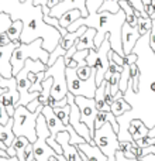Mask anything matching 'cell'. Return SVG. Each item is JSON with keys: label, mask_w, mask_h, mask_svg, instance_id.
<instances>
[{"label": "cell", "mask_w": 155, "mask_h": 161, "mask_svg": "<svg viewBox=\"0 0 155 161\" xmlns=\"http://www.w3.org/2000/svg\"><path fill=\"white\" fill-rule=\"evenodd\" d=\"M148 137H155V126L154 127H150L148 129V134H147Z\"/></svg>", "instance_id": "49"}, {"label": "cell", "mask_w": 155, "mask_h": 161, "mask_svg": "<svg viewBox=\"0 0 155 161\" xmlns=\"http://www.w3.org/2000/svg\"><path fill=\"white\" fill-rule=\"evenodd\" d=\"M10 38L6 33H0V47H4V45H8L10 44Z\"/></svg>", "instance_id": "44"}, {"label": "cell", "mask_w": 155, "mask_h": 161, "mask_svg": "<svg viewBox=\"0 0 155 161\" xmlns=\"http://www.w3.org/2000/svg\"><path fill=\"white\" fill-rule=\"evenodd\" d=\"M88 51L89 50H82V51H76L75 54L72 55V59L73 61H76L78 67H83V65H86V55H88Z\"/></svg>", "instance_id": "36"}, {"label": "cell", "mask_w": 155, "mask_h": 161, "mask_svg": "<svg viewBox=\"0 0 155 161\" xmlns=\"http://www.w3.org/2000/svg\"><path fill=\"white\" fill-rule=\"evenodd\" d=\"M130 67H123V71H121V75H120V85H119V89L120 92L124 93L127 91V86H128V82H130Z\"/></svg>", "instance_id": "33"}, {"label": "cell", "mask_w": 155, "mask_h": 161, "mask_svg": "<svg viewBox=\"0 0 155 161\" xmlns=\"http://www.w3.org/2000/svg\"><path fill=\"white\" fill-rule=\"evenodd\" d=\"M69 10H79L82 13V17H88V8H86V0H62L56 6H54L50 11L51 17L59 19L62 14H65Z\"/></svg>", "instance_id": "14"}, {"label": "cell", "mask_w": 155, "mask_h": 161, "mask_svg": "<svg viewBox=\"0 0 155 161\" xmlns=\"http://www.w3.org/2000/svg\"><path fill=\"white\" fill-rule=\"evenodd\" d=\"M35 131H37V140L35 143H33V151L37 161H48L51 156H55V151L48 146L47 139L51 136V131L47 126L45 117L42 113L38 114L35 123Z\"/></svg>", "instance_id": "9"}, {"label": "cell", "mask_w": 155, "mask_h": 161, "mask_svg": "<svg viewBox=\"0 0 155 161\" xmlns=\"http://www.w3.org/2000/svg\"><path fill=\"white\" fill-rule=\"evenodd\" d=\"M109 114L110 112H97L96 119H94V130L100 129L106 122H109Z\"/></svg>", "instance_id": "35"}, {"label": "cell", "mask_w": 155, "mask_h": 161, "mask_svg": "<svg viewBox=\"0 0 155 161\" xmlns=\"http://www.w3.org/2000/svg\"><path fill=\"white\" fill-rule=\"evenodd\" d=\"M6 153H7V156H8V157H17V153H16V150H14L13 147H7Z\"/></svg>", "instance_id": "46"}, {"label": "cell", "mask_w": 155, "mask_h": 161, "mask_svg": "<svg viewBox=\"0 0 155 161\" xmlns=\"http://www.w3.org/2000/svg\"><path fill=\"white\" fill-rule=\"evenodd\" d=\"M76 148L80 151L83 161H107V157L102 153L97 146H92L89 143H82L78 144Z\"/></svg>", "instance_id": "19"}, {"label": "cell", "mask_w": 155, "mask_h": 161, "mask_svg": "<svg viewBox=\"0 0 155 161\" xmlns=\"http://www.w3.org/2000/svg\"><path fill=\"white\" fill-rule=\"evenodd\" d=\"M117 161H142V160H136V158H123V160H117Z\"/></svg>", "instance_id": "51"}, {"label": "cell", "mask_w": 155, "mask_h": 161, "mask_svg": "<svg viewBox=\"0 0 155 161\" xmlns=\"http://www.w3.org/2000/svg\"><path fill=\"white\" fill-rule=\"evenodd\" d=\"M21 31H23V23L20 20H16V21H11L10 27L7 28L6 34L8 36L11 42H16L20 41V36H21Z\"/></svg>", "instance_id": "28"}, {"label": "cell", "mask_w": 155, "mask_h": 161, "mask_svg": "<svg viewBox=\"0 0 155 161\" xmlns=\"http://www.w3.org/2000/svg\"><path fill=\"white\" fill-rule=\"evenodd\" d=\"M94 144L102 150V153L107 157V161H116V151L119 150V137L113 130L110 122H106L100 129H96L93 134Z\"/></svg>", "instance_id": "8"}, {"label": "cell", "mask_w": 155, "mask_h": 161, "mask_svg": "<svg viewBox=\"0 0 155 161\" xmlns=\"http://www.w3.org/2000/svg\"><path fill=\"white\" fill-rule=\"evenodd\" d=\"M20 44V41L10 42L8 45L0 47V75L3 78L8 79L13 76V67H11V55L16 47Z\"/></svg>", "instance_id": "15"}, {"label": "cell", "mask_w": 155, "mask_h": 161, "mask_svg": "<svg viewBox=\"0 0 155 161\" xmlns=\"http://www.w3.org/2000/svg\"><path fill=\"white\" fill-rule=\"evenodd\" d=\"M0 161H19L17 157H0Z\"/></svg>", "instance_id": "48"}, {"label": "cell", "mask_w": 155, "mask_h": 161, "mask_svg": "<svg viewBox=\"0 0 155 161\" xmlns=\"http://www.w3.org/2000/svg\"><path fill=\"white\" fill-rule=\"evenodd\" d=\"M102 3H103V0H86L88 13H96V11H99Z\"/></svg>", "instance_id": "37"}, {"label": "cell", "mask_w": 155, "mask_h": 161, "mask_svg": "<svg viewBox=\"0 0 155 161\" xmlns=\"http://www.w3.org/2000/svg\"><path fill=\"white\" fill-rule=\"evenodd\" d=\"M137 54V62L140 69V80L137 92L130 88L124 92V99L131 106V110L116 117L119 123V142H134L128 133L130 122L140 119L148 129L155 126V54L150 47V34L141 36L133 50Z\"/></svg>", "instance_id": "1"}, {"label": "cell", "mask_w": 155, "mask_h": 161, "mask_svg": "<svg viewBox=\"0 0 155 161\" xmlns=\"http://www.w3.org/2000/svg\"><path fill=\"white\" fill-rule=\"evenodd\" d=\"M152 28V19L150 16L147 17H138V23H137V30H138L140 36H148Z\"/></svg>", "instance_id": "29"}, {"label": "cell", "mask_w": 155, "mask_h": 161, "mask_svg": "<svg viewBox=\"0 0 155 161\" xmlns=\"http://www.w3.org/2000/svg\"><path fill=\"white\" fill-rule=\"evenodd\" d=\"M128 3H130V4L133 6L136 10H138L141 14H142V13H147V11H145V8H144V6H142V2H141V0H128Z\"/></svg>", "instance_id": "41"}, {"label": "cell", "mask_w": 155, "mask_h": 161, "mask_svg": "<svg viewBox=\"0 0 155 161\" xmlns=\"http://www.w3.org/2000/svg\"><path fill=\"white\" fill-rule=\"evenodd\" d=\"M55 114L58 116V119L64 123L65 126L69 125V114H71V106L67 105V106H62V108H52Z\"/></svg>", "instance_id": "30"}, {"label": "cell", "mask_w": 155, "mask_h": 161, "mask_svg": "<svg viewBox=\"0 0 155 161\" xmlns=\"http://www.w3.org/2000/svg\"><path fill=\"white\" fill-rule=\"evenodd\" d=\"M86 28L88 27L82 25V27H79L76 31H73V33H67L65 36H62L61 41H59V44L56 45V48L52 51V53H50V59H48L47 67H51L59 57H64L65 54H67V51L69 50V48H72L73 45H75V42L82 37V34L86 31Z\"/></svg>", "instance_id": "11"}, {"label": "cell", "mask_w": 155, "mask_h": 161, "mask_svg": "<svg viewBox=\"0 0 155 161\" xmlns=\"http://www.w3.org/2000/svg\"><path fill=\"white\" fill-rule=\"evenodd\" d=\"M68 68H78V64H76V61H73V59H71L69 61V64H68Z\"/></svg>", "instance_id": "50"}, {"label": "cell", "mask_w": 155, "mask_h": 161, "mask_svg": "<svg viewBox=\"0 0 155 161\" xmlns=\"http://www.w3.org/2000/svg\"><path fill=\"white\" fill-rule=\"evenodd\" d=\"M41 113L44 114V117H45L47 126H48V129H50V131H51V137H54V139H55V136L58 133L67 130V126H65L64 123L58 119V116L55 114V112H54V109L51 108V106H48V105L47 106H42V112H41Z\"/></svg>", "instance_id": "18"}, {"label": "cell", "mask_w": 155, "mask_h": 161, "mask_svg": "<svg viewBox=\"0 0 155 161\" xmlns=\"http://www.w3.org/2000/svg\"><path fill=\"white\" fill-rule=\"evenodd\" d=\"M14 139H16V136L13 133V117H10L7 125H4V126L0 125V142L6 147H10L13 144Z\"/></svg>", "instance_id": "23"}, {"label": "cell", "mask_w": 155, "mask_h": 161, "mask_svg": "<svg viewBox=\"0 0 155 161\" xmlns=\"http://www.w3.org/2000/svg\"><path fill=\"white\" fill-rule=\"evenodd\" d=\"M48 161H58V158H56L55 156H51L50 158H48Z\"/></svg>", "instance_id": "53"}, {"label": "cell", "mask_w": 155, "mask_h": 161, "mask_svg": "<svg viewBox=\"0 0 155 161\" xmlns=\"http://www.w3.org/2000/svg\"><path fill=\"white\" fill-rule=\"evenodd\" d=\"M47 143H48V146H50V147L52 148V150L55 151L56 154H62V153H64V151H62L61 144H59V143L56 142V140L54 139V137H51V136L48 137V139H47Z\"/></svg>", "instance_id": "38"}, {"label": "cell", "mask_w": 155, "mask_h": 161, "mask_svg": "<svg viewBox=\"0 0 155 161\" xmlns=\"http://www.w3.org/2000/svg\"><path fill=\"white\" fill-rule=\"evenodd\" d=\"M151 8H152V14L155 13V0H151Z\"/></svg>", "instance_id": "52"}, {"label": "cell", "mask_w": 155, "mask_h": 161, "mask_svg": "<svg viewBox=\"0 0 155 161\" xmlns=\"http://www.w3.org/2000/svg\"><path fill=\"white\" fill-rule=\"evenodd\" d=\"M8 120H10V116H8L7 110H6V108L0 103V125H7Z\"/></svg>", "instance_id": "40"}, {"label": "cell", "mask_w": 155, "mask_h": 161, "mask_svg": "<svg viewBox=\"0 0 155 161\" xmlns=\"http://www.w3.org/2000/svg\"><path fill=\"white\" fill-rule=\"evenodd\" d=\"M65 65L64 57H59L51 67L47 68L44 72V79L45 78H52V88H51V96L56 100L61 102L65 99L68 95V83H67V75H65Z\"/></svg>", "instance_id": "6"}, {"label": "cell", "mask_w": 155, "mask_h": 161, "mask_svg": "<svg viewBox=\"0 0 155 161\" xmlns=\"http://www.w3.org/2000/svg\"><path fill=\"white\" fill-rule=\"evenodd\" d=\"M67 130L69 131V144L71 146H78V144H82V143H86L83 137H80L79 134L73 130V127L71 125L67 126Z\"/></svg>", "instance_id": "34"}, {"label": "cell", "mask_w": 155, "mask_h": 161, "mask_svg": "<svg viewBox=\"0 0 155 161\" xmlns=\"http://www.w3.org/2000/svg\"><path fill=\"white\" fill-rule=\"evenodd\" d=\"M119 4H120V8L126 13V23L130 24L131 27H137L138 17L141 16V13H140L138 10H136V8L128 3V0H120Z\"/></svg>", "instance_id": "21"}, {"label": "cell", "mask_w": 155, "mask_h": 161, "mask_svg": "<svg viewBox=\"0 0 155 161\" xmlns=\"http://www.w3.org/2000/svg\"><path fill=\"white\" fill-rule=\"evenodd\" d=\"M76 75L82 80H89L92 76H96V71L92 67H89V65H83V67L76 68Z\"/></svg>", "instance_id": "32"}, {"label": "cell", "mask_w": 155, "mask_h": 161, "mask_svg": "<svg viewBox=\"0 0 155 161\" xmlns=\"http://www.w3.org/2000/svg\"><path fill=\"white\" fill-rule=\"evenodd\" d=\"M106 80H103L96 89V93H94V105H96L97 112H110V106L106 103L104 100V89H106Z\"/></svg>", "instance_id": "24"}, {"label": "cell", "mask_w": 155, "mask_h": 161, "mask_svg": "<svg viewBox=\"0 0 155 161\" xmlns=\"http://www.w3.org/2000/svg\"><path fill=\"white\" fill-rule=\"evenodd\" d=\"M42 112V106H38L35 112H30L25 106H17L13 114V133L14 136L27 137L33 144L37 140L35 123L38 114Z\"/></svg>", "instance_id": "5"}, {"label": "cell", "mask_w": 155, "mask_h": 161, "mask_svg": "<svg viewBox=\"0 0 155 161\" xmlns=\"http://www.w3.org/2000/svg\"><path fill=\"white\" fill-rule=\"evenodd\" d=\"M126 23V13L120 8L119 13L113 14L109 11H96V13H89L88 17H80L73 24H71L67 28L68 33H73L79 27H90L96 30L94 36V47L99 48L100 44L104 41L107 37L110 41L111 50L117 53L120 57H124L121 45V28L123 24Z\"/></svg>", "instance_id": "3"}, {"label": "cell", "mask_w": 155, "mask_h": 161, "mask_svg": "<svg viewBox=\"0 0 155 161\" xmlns=\"http://www.w3.org/2000/svg\"><path fill=\"white\" fill-rule=\"evenodd\" d=\"M68 83V92L73 96H85V97H94L96 93V76H92L89 80H82L76 75L75 68H68L65 69Z\"/></svg>", "instance_id": "10"}, {"label": "cell", "mask_w": 155, "mask_h": 161, "mask_svg": "<svg viewBox=\"0 0 155 161\" xmlns=\"http://www.w3.org/2000/svg\"><path fill=\"white\" fill-rule=\"evenodd\" d=\"M0 13L8 14L11 21L20 20L23 23V31L20 36V42L23 44L41 38L42 48L52 53L61 41L62 34L44 21L42 6H34L33 0H0Z\"/></svg>", "instance_id": "2"}, {"label": "cell", "mask_w": 155, "mask_h": 161, "mask_svg": "<svg viewBox=\"0 0 155 161\" xmlns=\"http://www.w3.org/2000/svg\"><path fill=\"white\" fill-rule=\"evenodd\" d=\"M27 59H40L42 64L47 65L50 59V53L42 48V40L37 38L33 42L23 44L20 42L13 51L11 55V67H13V76H16L23 69Z\"/></svg>", "instance_id": "4"}, {"label": "cell", "mask_w": 155, "mask_h": 161, "mask_svg": "<svg viewBox=\"0 0 155 161\" xmlns=\"http://www.w3.org/2000/svg\"><path fill=\"white\" fill-rule=\"evenodd\" d=\"M38 106H41V105L38 103V100H37V99H34L33 102H30L27 106H25V108H27L30 112H35L37 109H38Z\"/></svg>", "instance_id": "45"}, {"label": "cell", "mask_w": 155, "mask_h": 161, "mask_svg": "<svg viewBox=\"0 0 155 161\" xmlns=\"http://www.w3.org/2000/svg\"><path fill=\"white\" fill-rule=\"evenodd\" d=\"M111 50V45L109 38L106 37L104 41L100 44L99 48H90L86 55V65L92 67L96 71V85L99 86L104 80V75L109 68V51Z\"/></svg>", "instance_id": "7"}, {"label": "cell", "mask_w": 155, "mask_h": 161, "mask_svg": "<svg viewBox=\"0 0 155 161\" xmlns=\"http://www.w3.org/2000/svg\"><path fill=\"white\" fill-rule=\"evenodd\" d=\"M80 17H82V13H80L79 10H69V11H67L65 14H62L58 20H59L61 27L67 30L71 24H73V23H75L78 19H80Z\"/></svg>", "instance_id": "26"}, {"label": "cell", "mask_w": 155, "mask_h": 161, "mask_svg": "<svg viewBox=\"0 0 155 161\" xmlns=\"http://www.w3.org/2000/svg\"><path fill=\"white\" fill-rule=\"evenodd\" d=\"M142 161H155V154H148V156L142 157Z\"/></svg>", "instance_id": "47"}, {"label": "cell", "mask_w": 155, "mask_h": 161, "mask_svg": "<svg viewBox=\"0 0 155 161\" xmlns=\"http://www.w3.org/2000/svg\"><path fill=\"white\" fill-rule=\"evenodd\" d=\"M0 88H7V91L4 93L0 95V103L4 108H8V106H14L16 108L20 100V93H19V89H17L16 78L11 76V78L6 79L3 76H0Z\"/></svg>", "instance_id": "13"}, {"label": "cell", "mask_w": 155, "mask_h": 161, "mask_svg": "<svg viewBox=\"0 0 155 161\" xmlns=\"http://www.w3.org/2000/svg\"><path fill=\"white\" fill-rule=\"evenodd\" d=\"M137 54H134V53H131V54H128V55H124L123 57V67H130L131 64H136L137 62Z\"/></svg>", "instance_id": "39"}, {"label": "cell", "mask_w": 155, "mask_h": 161, "mask_svg": "<svg viewBox=\"0 0 155 161\" xmlns=\"http://www.w3.org/2000/svg\"><path fill=\"white\" fill-rule=\"evenodd\" d=\"M150 47L155 54V20H152V28L150 33Z\"/></svg>", "instance_id": "42"}, {"label": "cell", "mask_w": 155, "mask_h": 161, "mask_svg": "<svg viewBox=\"0 0 155 161\" xmlns=\"http://www.w3.org/2000/svg\"><path fill=\"white\" fill-rule=\"evenodd\" d=\"M75 103L79 108L80 112V120L89 127L92 137L94 134V119L97 114V109L94 105L93 97H85V96H75Z\"/></svg>", "instance_id": "12"}, {"label": "cell", "mask_w": 155, "mask_h": 161, "mask_svg": "<svg viewBox=\"0 0 155 161\" xmlns=\"http://www.w3.org/2000/svg\"><path fill=\"white\" fill-rule=\"evenodd\" d=\"M104 100L109 106H111V103H113V100H114L113 96H111V93H110V89L107 88V83H106V89H104Z\"/></svg>", "instance_id": "43"}, {"label": "cell", "mask_w": 155, "mask_h": 161, "mask_svg": "<svg viewBox=\"0 0 155 161\" xmlns=\"http://www.w3.org/2000/svg\"><path fill=\"white\" fill-rule=\"evenodd\" d=\"M128 133L131 134L134 142L142 139L148 134V127L145 126V123L140 119H134L130 122V126H128Z\"/></svg>", "instance_id": "22"}, {"label": "cell", "mask_w": 155, "mask_h": 161, "mask_svg": "<svg viewBox=\"0 0 155 161\" xmlns=\"http://www.w3.org/2000/svg\"><path fill=\"white\" fill-rule=\"evenodd\" d=\"M120 0H103L102 6H100L99 11H109V13H119L120 11Z\"/></svg>", "instance_id": "31"}, {"label": "cell", "mask_w": 155, "mask_h": 161, "mask_svg": "<svg viewBox=\"0 0 155 161\" xmlns=\"http://www.w3.org/2000/svg\"><path fill=\"white\" fill-rule=\"evenodd\" d=\"M28 143H30V142H28L27 137L17 136L16 139H14L13 144L10 146V147H13L14 150H16V153H17V158H19V161H25V160H24V148L27 147Z\"/></svg>", "instance_id": "27"}, {"label": "cell", "mask_w": 155, "mask_h": 161, "mask_svg": "<svg viewBox=\"0 0 155 161\" xmlns=\"http://www.w3.org/2000/svg\"><path fill=\"white\" fill-rule=\"evenodd\" d=\"M55 140L61 144L62 147V156L67 158V161H83L82 156H80V151L76 148V146H71L69 144V131L65 130L61 131L55 136Z\"/></svg>", "instance_id": "16"}, {"label": "cell", "mask_w": 155, "mask_h": 161, "mask_svg": "<svg viewBox=\"0 0 155 161\" xmlns=\"http://www.w3.org/2000/svg\"><path fill=\"white\" fill-rule=\"evenodd\" d=\"M0 148H3V150H7V147H6V146H4V144H3V143H2V142H0Z\"/></svg>", "instance_id": "54"}, {"label": "cell", "mask_w": 155, "mask_h": 161, "mask_svg": "<svg viewBox=\"0 0 155 161\" xmlns=\"http://www.w3.org/2000/svg\"><path fill=\"white\" fill-rule=\"evenodd\" d=\"M94 36H96V30H94V28H90V27L86 28V31L82 34V37L75 42L76 51L96 48L94 47Z\"/></svg>", "instance_id": "20"}, {"label": "cell", "mask_w": 155, "mask_h": 161, "mask_svg": "<svg viewBox=\"0 0 155 161\" xmlns=\"http://www.w3.org/2000/svg\"><path fill=\"white\" fill-rule=\"evenodd\" d=\"M128 110H131V106L128 105L127 100H126L124 97H119V99H116L110 106V112L116 117L121 116V114H124L126 112H128Z\"/></svg>", "instance_id": "25"}, {"label": "cell", "mask_w": 155, "mask_h": 161, "mask_svg": "<svg viewBox=\"0 0 155 161\" xmlns=\"http://www.w3.org/2000/svg\"><path fill=\"white\" fill-rule=\"evenodd\" d=\"M140 33L137 30V27H131L130 24L124 23L121 28V45H123V51H124V55L133 53L134 47H136L137 41L140 38Z\"/></svg>", "instance_id": "17"}]
</instances>
